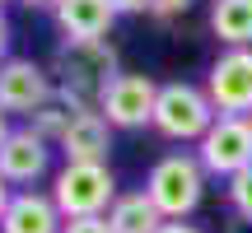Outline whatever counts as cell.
Masks as SVG:
<instances>
[{
	"instance_id": "obj_1",
	"label": "cell",
	"mask_w": 252,
	"mask_h": 233,
	"mask_svg": "<svg viewBox=\"0 0 252 233\" xmlns=\"http://www.w3.org/2000/svg\"><path fill=\"white\" fill-rule=\"evenodd\" d=\"M122 75L117 47L103 42H61L56 52V103H65L70 112H103L112 80Z\"/></svg>"
},
{
	"instance_id": "obj_2",
	"label": "cell",
	"mask_w": 252,
	"mask_h": 233,
	"mask_svg": "<svg viewBox=\"0 0 252 233\" xmlns=\"http://www.w3.org/2000/svg\"><path fill=\"white\" fill-rule=\"evenodd\" d=\"M117 177L108 163H61L52 177V201L65 219H98L117 201Z\"/></svg>"
},
{
	"instance_id": "obj_3",
	"label": "cell",
	"mask_w": 252,
	"mask_h": 233,
	"mask_svg": "<svg viewBox=\"0 0 252 233\" xmlns=\"http://www.w3.org/2000/svg\"><path fill=\"white\" fill-rule=\"evenodd\" d=\"M215 103H210L206 84H159V103H154V131L163 140H178V145H201L206 131L215 126Z\"/></svg>"
},
{
	"instance_id": "obj_4",
	"label": "cell",
	"mask_w": 252,
	"mask_h": 233,
	"mask_svg": "<svg viewBox=\"0 0 252 233\" xmlns=\"http://www.w3.org/2000/svg\"><path fill=\"white\" fill-rule=\"evenodd\" d=\"M206 177L210 173L201 168L196 154H163L159 163L150 168V177H145V196L159 205L163 219H187L191 210L201 205V196H206Z\"/></svg>"
},
{
	"instance_id": "obj_5",
	"label": "cell",
	"mask_w": 252,
	"mask_h": 233,
	"mask_svg": "<svg viewBox=\"0 0 252 233\" xmlns=\"http://www.w3.org/2000/svg\"><path fill=\"white\" fill-rule=\"evenodd\" d=\"M196 159L210 177H238L252 168V116H215L206 140L196 145Z\"/></svg>"
},
{
	"instance_id": "obj_6",
	"label": "cell",
	"mask_w": 252,
	"mask_h": 233,
	"mask_svg": "<svg viewBox=\"0 0 252 233\" xmlns=\"http://www.w3.org/2000/svg\"><path fill=\"white\" fill-rule=\"evenodd\" d=\"M206 93L220 116H252V47H224L210 61Z\"/></svg>"
},
{
	"instance_id": "obj_7",
	"label": "cell",
	"mask_w": 252,
	"mask_h": 233,
	"mask_svg": "<svg viewBox=\"0 0 252 233\" xmlns=\"http://www.w3.org/2000/svg\"><path fill=\"white\" fill-rule=\"evenodd\" d=\"M56 98V80L42 70L37 61H28V56H9L5 65H0V108L9 116H33L37 108H47V103Z\"/></svg>"
},
{
	"instance_id": "obj_8",
	"label": "cell",
	"mask_w": 252,
	"mask_h": 233,
	"mask_svg": "<svg viewBox=\"0 0 252 233\" xmlns=\"http://www.w3.org/2000/svg\"><path fill=\"white\" fill-rule=\"evenodd\" d=\"M154 103H159V84L150 75L122 70L103 98V116L112 121V131H140V126H154Z\"/></svg>"
},
{
	"instance_id": "obj_9",
	"label": "cell",
	"mask_w": 252,
	"mask_h": 233,
	"mask_svg": "<svg viewBox=\"0 0 252 233\" xmlns=\"http://www.w3.org/2000/svg\"><path fill=\"white\" fill-rule=\"evenodd\" d=\"M0 173H5V182L19 187V191L42 182L47 173H52V145L37 140L28 126H14V135L0 145Z\"/></svg>"
},
{
	"instance_id": "obj_10",
	"label": "cell",
	"mask_w": 252,
	"mask_h": 233,
	"mask_svg": "<svg viewBox=\"0 0 252 233\" xmlns=\"http://www.w3.org/2000/svg\"><path fill=\"white\" fill-rule=\"evenodd\" d=\"M52 19L65 42H103L122 14L112 9V0H61Z\"/></svg>"
},
{
	"instance_id": "obj_11",
	"label": "cell",
	"mask_w": 252,
	"mask_h": 233,
	"mask_svg": "<svg viewBox=\"0 0 252 233\" xmlns=\"http://www.w3.org/2000/svg\"><path fill=\"white\" fill-rule=\"evenodd\" d=\"M65 229V215L56 210L52 191H14L9 196V210L5 219H0V233H61Z\"/></svg>"
},
{
	"instance_id": "obj_12",
	"label": "cell",
	"mask_w": 252,
	"mask_h": 233,
	"mask_svg": "<svg viewBox=\"0 0 252 233\" xmlns=\"http://www.w3.org/2000/svg\"><path fill=\"white\" fill-rule=\"evenodd\" d=\"M65 154V163H108L112 154V121L103 112H75L65 140L56 145Z\"/></svg>"
},
{
	"instance_id": "obj_13",
	"label": "cell",
	"mask_w": 252,
	"mask_h": 233,
	"mask_svg": "<svg viewBox=\"0 0 252 233\" xmlns=\"http://www.w3.org/2000/svg\"><path fill=\"white\" fill-rule=\"evenodd\" d=\"M168 219L159 215V205H154L145 191H122L117 201H112L108 210V229L112 233H159Z\"/></svg>"
},
{
	"instance_id": "obj_14",
	"label": "cell",
	"mask_w": 252,
	"mask_h": 233,
	"mask_svg": "<svg viewBox=\"0 0 252 233\" xmlns=\"http://www.w3.org/2000/svg\"><path fill=\"white\" fill-rule=\"evenodd\" d=\"M210 28H215L220 47H252V0H215Z\"/></svg>"
},
{
	"instance_id": "obj_15",
	"label": "cell",
	"mask_w": 252,
	"mask_h": 233,
	"mask_svg": "<svg viewBox=\"0 0 252 233\" xmlns=\"http://www.w3.org/2000/svg\"><path fill=\"white\" fill-rule=\"evenodd\" d=\"M70 121H75V112L65 108V103H56V98H52V103H47V108H37L33 116H28L24 126H28V131H33V135H37V140H47V145H52V149H56V145L65 140V131H70Z\"/></svg>"
},
{
	"instance_id": "obj_16",
	"label": "cell",
	"mask_w": 252,
	"mask_h": 233,
	"mask_svg": "<svg viewBox=\"0 0 252 233\" xmlns=\"http://www.w3.org/2000/svg\"><path fill=\"white\" fill-rule=\"evenodd\" d=\"M229 205H234V215L252 224V168H243L238 177H229Z\"/></svg>"
},
{
	"instance_id": "obj_17",
	"label": "cell",
	"mask_w": 252,
	"mask_h": 233,
	"mask_svg": "<svg viewBox=\"0 0 252 233\" xmlns=\"http://www.w3.org/2000/svg\"><path fill=\"white\" fill-rule=\"evenodd\" d=\"M61 233H112V229H108V215H98V219H65Z\"/></svg>"
},
{
	"instance_id": "obj_18",
	"label": "cell",
	"mask_w": 252,
	"mask_h": 233,
	"mask_svg": "<svg viewBox=\"0 0 252 233\" xmlns=\"http://www.w3.org/2000/svg\"><path fill=\"white\" fill-rule=\"evenodd\" d=\"M196 0H154V14L159 19H173V14H187Z\"/></svg>"
},
{
	"instance_id": "obj_19",
	"label": "cell",
	"mask_w": 252,
	"mask_h": 233,
	"mask_svg": "<svg viewBox=\"0 0 252 233\" xmlns=\"http://www.w3.org/2000/svg\"><path fill=\"white\" fill-rule=\"evenodd\" d=\"M117 14H154V0H112Z\"/></svg>"
},
{
	"instance_id": "obj_20",
	"label": "cell",
	"mask_w": 252,
	"mask_h": 233,
	"mask_svg": "<svg viewBox=\"0 0 252 233\" xmlns=\"http://www.w3.org/2000/svg\"><path fill=\"white\" fill-rule=\"evenodd\" d=\"M9 42H14V28H9V14L0 9V65L9 61Z\"/></svg>"
},
{
	"instance_id": "obj_21",
	"label": "cell",
	"mask_w": 252,
	"mask_h": 233,
	"mask_svg": "<svg viewBox=\"0 0 252 233\" xmlns=\"http://www.w3.org/2000/svg\"><path fill=\"white\" fill-rule=\"evenodd\" d=\"M159 233H201V229H196V224H187V219H168Z\"/></svg>"
},
{
	"instance_id": "obj_22",
	"label": "cell",
	"mask_w": 252,
	"mask_h": 233,
	"mask_svg": "<svg viewBox=\"0 0 252 233\" xmlns=\"http://www.w3.org/2000/svg\"><path fill=\"white\" fill-rule=\"evenodd\" d=\"M9 196H14V187H9L5 173H0V219H5V210H9Z\"/></svg>"
},
{
	"instance_id": "obj_23",
	"label": "cell",
	"mask_w": 252,
	"mask_h": 233,
	"mask_svg": "<svg viewBox=\"0 0 252 233\" xmlns=\"http://www.w3.org/2000/svg\"><path fill=\"white\" fill-rule=\"evenodd\" d=\"M19 5H24V9H47V14H56L61 0H19Z\"/></svg>"
},
{
	"instance_id": "obj_24",
	"label": "cell",
	"mask_w": 252,
	"mask_h": 233,
	"mask_svg": "<svg viewBox=\"0 0 252 233\" xmlns=\"http://www.w3.org/2000/svg\"><path fill=\"white\" fill-rule=\"evenodd\" d=\"M9 135H14V121H9V112H5V108H0V145H5V140H9Z\"/></svg>"
},
{
	"instance_id": "obj_25",
	"label": "cell",
	"mask_w": 252,
	"mask_h": 233,
	"mask_svg": "<svg viewBox=\"0 0 252 233\" xmlns=\"http://www.w3.org/2000/svg\"><path fill=\"white\" fill-rule=\"evenodd\" d=\"M5 5H9V0H0V9H5Z\"/></svg>"
}]
</instances>
